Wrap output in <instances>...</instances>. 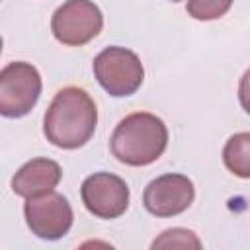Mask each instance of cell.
Segmentation results:
<instances>
[{
	"label": "cell",
	"mask_w": 250,
	"mask_h": 250,
	"mask_svg": "<svg viewBox=\"0 0 250 250\" xmlns=\"http://www.w3.org/2000/svg\"><path fill=\"white\" fill-rule=\"evenodd\" d=\"M168 146V129L160 117L148 111H135L123 117L111 133V154L127 166H148Z\"/></svg>",
	"instance_id": "7a4b0ae2"
},
{
	"label": "cell",
	"mask_w": 250,
	"mask_h": 250,
	"mask_svg": "<svg viewBox=\"0 0 250 250\" xmlns=\"http://www.w3.org/2000/svg\"><path fill=\"white\" fill-rule=\"evenodd\" d=\"M195 197L193 182L184 174H164L148 182L143 191V205L154 217H176Z\"/></svg>",
	"instance_id": "ba28073f"
},
{
	"label": "cell",
	"mask_w": 250,
	"mask_h": 250,
	"mask_svg": "<svg viewBox=\"0 0 250 250\" xmlns=\"http://www.w3.org/2000/svg\"><path fill=\"white\" fill-rule=\"evenodd\" d=\"M98 84L113 98L133 96L143 80L145 68L137 53L125 47H107L92 62Z\"/></svg>",
	"instance_id": "3957f363"
},
{
	"label": "cell",
	"mask_w": 250,
	"mask_h": 250,
	"mask_svg": "<svg viewBox=\"0 0 250 250\" xmlns=\"http://www.w3.org/2000/svg\"><path fill=\"white\" fill-rule=\"evenodd\" d=\"M98 123V107L90 94L78 86L59 90L45 111L43 133L47 141L59 148L74 150L84 146Z\"/></svg>",
	"instance_id": "6da1fadb"
},
{
	"label": "cell",
	"mask_w": 250,
	"mask_h": 250,
	"mask_svg": "<svg viewBox=\"0 0 250 250\" xmlns=\"http://www.w3.org/2000/svg\"><path fill=\"white\" fill-rule=\"evenodd\" d=\"M84 207L100 219H117L129 207V186L123 178L109 172L90 174L80 188Z\"/></svg>",
	"instance_id": "52a82bcc"
},
{
	"label": "cell",
	"mask_w": 250,
	"mask_h": 250,
	"mask_svg": "<svg viewBox=\"0 0 250 250\" xmlns=\"http://www.w3.org/2000/svg\"><path fill=\"white\" fill-rule=\"evenodd\" d=\"M104 27V14L92 0H66L51 18L55 39L68 47H80L92 41Z\"/></svg>",
	"instance_id": "5b68a950"
},
{
	"label": "cell",
	"mask_w": 250,
	"mask_h": 250,
	"mask_svg": "<svg viewBox=\"0 0 250 250\" xmlns=\"http://www.w3.org/2000/svg\"><path fill=\"white\" fill-rule=\"evenodd\" d=\"M41 88V74L31 62H8L0 70V113L12 119L27 115L35 107Z\"/></svg>",
	"instance_id": "277c9868"
},
{
	"label": "cell",
	"mask_w": 250,
	"mask_h": 250,
	"mask_svg": "<svg viewBox=\"0 0 250 250\" xmlns=\"http://www.w3.org/2000/svg\"><path fill=\"white\" fill-rule=\"evenodd\" d=\"M232 6V0H188L186 10L193 20L211 21L223 18Z\"/></svg>",
	"instance_id": "8fae6325"
},
{
	"label": "cell",
	"mask_w": 250,
	"mask_h": 250,
	"mask_svg": "<svg viewBox=\"0 0 250 250\" xmlns=\"http://www.w3.org/2000/svg\"><path fill=\"white\" fill-rule=\"evenodd\" d=\"M23 215L29 230L43 240L62 238L70 230L74 221L68 199L55 189L29 197L23 205Z\"/></svg>",
	"instance_id": "8992f818"
},
{
	"label": "cell",
	"mask_w": 250,
	"mask_h": 250,
	"mask_svg": "<svg viewBox=\"0 0 250 250\" xmlns=\"http://www.w3.org/2000/svg\"><path fill=\"white\" fill-rule=\"evenodd\" d=\"M238 100H240L242 109L250 115V68L240 78V84H238Z\"/></svg>",
	"instance_id": "4fadbf2b"
},
{
	"label": "cell",
	"mask_w": 250,
	"mask_h": 250,
	"mask_svg": "<svg viewBox=\"0 0 250 250\" xmlns=\"http://www.w3.org/2000/svg\"><path fill=\"white\" fill-rule=\"evenodd\" d=\"M152 248H201L199 238L188 229H168L154 242Z\"/></svg>",
	"instance_id": "7c38bea8"
},
{
	"label": "cell",
	"mask_w": 250,
	"mask_h": 250,
	"mask_svg": "<svg viewBox=\"0 0 250 250\" xmlns=\"http://www.w3.org/2000/svg\"><path fill=\"white\" fill-rule=\"evenodd\" d=\"M62 178L61 166L51 158H33L25 162L12 178V189L20 197H35L53 191Z\"/></svg>",
	"instance_id": "9c48e42d"
},
{
	"label": "cell",
	"mask_w": 250,
	"mask_h": 250,
	"mask_svg": "<svg viewBox=\"0 0 250 250\" xmlns=\"http://www.w3.org/2000/svg\"><path fill=\"white\" fill-rule=\"evenodd\" d=\"M223 162L234 176L250 178V133H236L225 143Z\"/></svg>",
	"instance_id": "30bf717a"
}]
</instances>
